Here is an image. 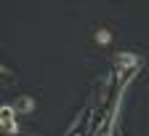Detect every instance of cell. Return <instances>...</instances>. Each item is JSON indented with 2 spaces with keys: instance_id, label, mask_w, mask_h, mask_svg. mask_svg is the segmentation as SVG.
Segmentation results:
<instances>
[{
  "instance_id": "1",
  "label": "cell",
  "mask_w": 149,
  "mask_h": 136,
  "mask_svg": "<svg viewBox=\"0 0 149 136\" xmlns=\"http://www.w3.org/2000/svg\"><path fill=\"white\" fill-rule=\"evenodd\" d=\"M99 40L101 43H109V32H99Z\"/></svg>"
}]
</instances>
